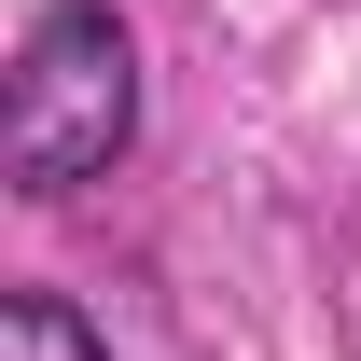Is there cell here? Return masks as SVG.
<instances>
[{
    "label": "cell",
    "instance_id": "6da1fadb",
    "mask_svg": "<svg viewBox=\"0 0 361 361\" xmlns=\"http://www.w3.org/2000/svg\"><path fill=\"white\" fill-rule=\"evenodd\" d=\"M126 139H139L126 14L111 0H56L14 42V84H0V167H14V195H84V180H111Z\"/></svg>",
    "mask_w": 361,
    "mask_h": 361
},
{
    "label": "cell",
    "instance_id": "7a4b0ae2",
    "mask_svg": "<svg viewBox=\"0 0 361 361\" xmlns=\"http://www.w3.org/2000/svg\"><path fill=\"white\" fill-rule=\"evenodd\" d=\"M0 361H111L70 292H0Z\"/></svg>",
    "mask_w": 361,
    "mask_h": 361
}]
</instances>
